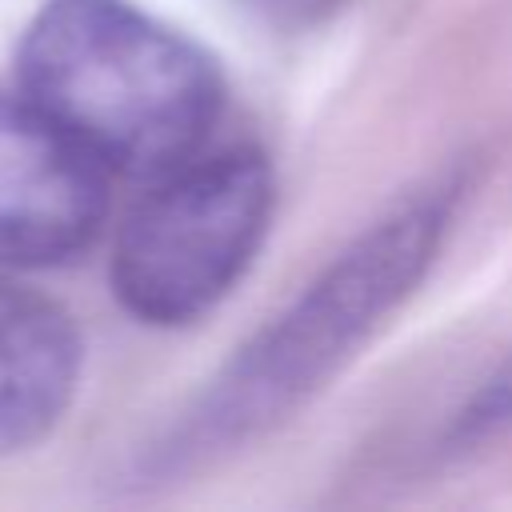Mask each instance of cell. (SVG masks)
Returning a JSON list of instances; mask_svg holds the SVG:
<instances>
[{
	"label": "cell",
	"instance_id": "obj_1",
	"mask_svg": "<svg viewBox=\"0 0 512 512\" xmlns=\"http://www.w3.org/2000/svg\"><path fill=\"white\" fill-rule=\"evenodd\" d=\"M16 80L96 164L144 180L204 152L224 112L212 52L132 0H44L20 32Z\"/></svg>",
	"mask_w": 512,
	"mask_h": 512
},
{
	"label": "cell",
	"instance_id": "obj_3",
	"mask_svg": "<svg viewBox=\"0 0 512 512\" xmlns=\"http://www.w3.org/2000/svg\"><path fill=\"white\" fill-rule=\"evenodd\" d=\"M276 204L260 148L196 152L152 180L116 228L108 280L128 316L184 328L212 312L256 260Z\"/></svg>",
	"mask_w": 512,
	"mask_h": 512
},
{
	"label": "cell",
	"instance_id": "obj_7",
	"mask_svg": "<svg viewBox=\"0 0 512 512\" xmlns=\"http://www.w3.org/2000/svg\"><path fill=\"white\" fill-rule=\"evenodd\" d=\"M256 4H264L268 12H276V16H312V12H320V8H328L332 0H256Z\"/></svg>",
	"mask_w": 512,
	"mask_h": 512
},
{
	"label": "cell",
	"instance_id": "obj_5",
	"mask_svg": "<svg viewBox=\"0 0 512 512\" xmlns=\"http://www.w3.org/2000/svg\"><path fill=\"white\" fill-rule=\"evenodd\" d=\"M84 344L72 316L0 276V460L44 440L80 384Z\"/></svg>",
	"mask_w": 512,
	"mask_h": 512
},
{
	"label": "cell",
	"instance_id": "obj_6",
	"mask_svg": "<svg viewBox=\"0 0 512 512\" xmlns=\"http://www.w3.org/2000/svg\"><path fill=\"white\" fill-rule=\"evenodd\" d=\"M504 428H512V360L496 376H488L476 388V396L460 408V416L452 424V440L456 444L484 440V436L504 432Z\"/></svg>",
	"mask_w": 512,
	"mask_h": 512
},
{
	"label": "cell",
	"instance_id": "obj_2",
	"mask_svg": "<svg viewBox=\"0 0 512 512\" xmlns=\"http://www.w3.org/2000/svg\"><path fill=\"white\" fill-rule=\"evenodd\" d=\"M452 192H420L360 232L276 320L236 348L188 420L164 440L160 464L212 460L296 412L416 288L448 228Z\"/></svg>",
	"mask_w": 512,
	"mask_h": 512
},
{
	"label": "cell",
	"instance_id": "obj_4",
	"mask_svg": "<svg viewBox=\"0 0 512 512\" xmlns=\"http://www.w3.org/2000/svg\"><path fill=\"white\" fill-rule=\"evenodd\" d=\"M108 216V168L24 96H0V276L76 260Z\"/></svg>",
	"mask_w": 512,
	"mask_h": 512
}]
</instances>
